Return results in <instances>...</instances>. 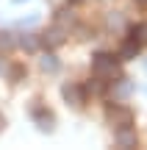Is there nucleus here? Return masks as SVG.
I'll list each match as a JSON object with an SVG mask.
<instances>
[{
    "mask_svg": "<svg viewBox=\"0 0 147 150\" xmlns=\"http://www.w3.org/2000/svg\"><path fill=\"white\" fill-rule=\"evenodd\" d=\"M117 67H120V56H111V53H94L92 56V72L100 75V78H114Z\"/></svg>",
    "mask_w": 147,
    "mask_h": 150,
    "instance_id": "f257e3e1",
    "label": "nucleus"
},
{
    "mask_svg": "<svg viewBox=\"0 0 147 150\" xmlns=\"http://www.w3.org/2000/svg\"><path fill=\"white\" fill-rule=\"evenodd\" d=\"M106 117H108L111 128H133V111L128 106H122V103H114V106H108V111H106Z\"/></svg>",
    "mask_w": 147,
    "mask_h": 150,
    "instance_id": "f03ea898",
    "label": "nucleus"
},
{
    "mask_svg": "<svg viewBox=\"0 0 147 150\" xmlns=\"http://www.w3.org/2000/svg\"><path fill=\"white\" fill-rule=\"evenodd\" d=\"M61 95H64V100L70 103L72 108H83L86 106V86H81V83H64L61 86Z\"/></svg>",
    "mask_w": 147,
    "mask_h": 150,
    "instance_id": "7ed1b4c3",
    "label": "nucleus"
},
{
    "mask_svg": "<svg viewBox=\"0 0 147 150\" xmlns=\"http://www.w3.org/2000/svg\"><path fill=\"white\" fill-rule=\"evenodd\" d=\"M31 117L36 120V128L42 131V134H53V128H56V117H53V111H47L44 106H31Z\"/></svg>",
    "mask_w": 147,
    "mask_h": 150,
    "instance_id": "20e7f679",
    "label": "nucleus"
},
{
    "mask_svg": "<svg viewBox=\"0 0 147 150\" xmlns=\"http://www.w3.org/2000/svg\"><path fill=\"white\" fill-rule=\"evenodd\" d=\"M64 33H67V28L53 25L50 31H44L42 36H39V45H44L47 50H53V47H58V45H64Z\"/></svg>",
    "mask_w": 147,
    "mask_h": 150,
    "instance_id": "39448f33",
    "label": "nucleus"
},
{
    "mask_svg": "<svg viewBox=\"0 0 147 150\" xmlns=\"http://www.w3.org/2000/svg\"><path fill=\"white\" fill-rule=\"evenodd\" d=\"M114 142L120 147H136L139 145V136H136L133 128H117L114 131Z\"/></svg>",
    "mask_w": 147,
    "mask_h": 150,
    "instance_id": "423d86ee",
    "label": "nucleus"
},
{
    "mask_svg": "<svg viewBox=\"0 0 147 150\" xmlns=\"http://www.w3.org/2000/svg\"><path fill=\"white\" fill-rule=\"evenodd\" d=\"M139 47H142V42H136L133 36H128V42L120 47V61H128V59H136L139 56Z\"/></svg>",
    "mask_w": 147,
    "mask_h": 150,
    "instance_id": "0eeeda50",
    "label": "nucleus"
},
{
    "mask_svg": "<svg viewBox=\"0 0 147 150\" xmlns=\"http://www.w3.org/2000/svg\"><path fill=\"white\" fill-rule=\"evenodd\" d=\"M17 47H22L25 53H36V50H39V36L22 33V36H17Z\"/></svg>",
    "mask_w": 147,
    "mask_h": 150,
    "instance_id": "6e6552de",
    "label": "nucleus"
},
{
    "mask_svg": "<svg viewBox=\"0 0 147 150\" xmlns=\"http://www.w3.org/2000/svg\"><path fill=\"white\" fill-rule=\"evenodd\" d=\"M78 22V17H75V11L67 6V8H58L56 11V25H61V28H67V25H75Z\"/></svg>",
    "mask_w": 147,
    "mask_h": 150,
    "instance_id": "1a4fd4ad",
    "label": "nucleus"
},
{
    "mask_svg": "<svg viewBox=\"0 0 147 150\" xmlns=\"http://www.w3.org/2000/svg\"><path fill=\"white\" fill-rule=\"evenodd\" d=\"M108 89H111V81L100 78V75H97V78H94L92 83L86 86V92H92V95H97V97H103V95H106V92H108Z\"/></svg>",
    "mask_w": 147,
    "mask_h": 150,
    "instance_id": "9d476101",
    "label": "nucleus"
},
{
    "mask_svg": "<svg viewBox=\"0 0 147 150\" xmlns=\"http://www.w3.org/2000/svg\"><path fill=\"white\" fill-rule=\"evenodd\" d=\"M39 67H42V72H58V59H56L53 53H44L42 59H39Z\"/></svg>",
    "mask_w": 147,
    "mask_h": 150,
    "instance_id": "9b49d317",
    "label": "nucleus"
},
{
    "mask_svg": "<svg viewBox=\"0 0 147 150\" xmlns=\"http://www.w3.org/2000/svg\"><path fill=\"white\" fill-rule=\"evenodd\" d=\"M28 75V70H25V64H11V70H8V78L14 81V83H20L22 78Z\"/></svg>",
    "mask_w": 147,
    "mask_h": 150,
    "instance_id": "f8f14e48",
    "label": "nucleus"
},
{
    "mask_svg": "<svg viewBox=\"0 0 147 150\" xmlns=\"http://www.w3.org/2000/svg\"><path fill=\"white\" fill-rule=\"evenodd\" d=\"M131 36L136 39V42H147V22H139V25L131 28Z\"/></svg>",
    "mask_w": 147,
    "mask_h": 150,
    "instance_id": "ddd939ff",
    "label": "nucleus"
},
{
    "mask_svg": "<svg viewBox=\"0 0 147 150\" xmlns=\"http://www.w3.org/2000/svg\"><path fill=\"white\" fill-rule=\"evenodd\" d=\"M14 45H17L14 33H8V31H0V50H11Z\"/></svg>",
    "mask_w": 147,
    "mask_h": 150,
    "instance_id": "4468645a",
    "label": "nucleus"
},
{
    "mask_svg": "<svg viewBox=\"0 0 147 150\" xmlns=\"http://www.w3.org/2000/svg\"><path fill=\"white\" fill-rule=\"evenodd\" d=\"M11 70V61H8V56H0V75H8Z\"/></svg>",
    "mask_w": 147,
    "mask_h": 150,
    "instance_id": "2eb2a0df",
    "label": "nucleus"
},
{
    "mask_svg": "<svg viewBox=\"0 0 147 150\" xmlns=\"http://www.w3.org/2000/svg\"><path fill=\"white\" fill-rule=\"evenodd\" d=\"M3 128H6V117L0 114V134H3Z\"/></svg>",
    "mask_w": 147,
    "mask_h": 150,
    "instance_id": "dca6fc26",
    "label": "nucleus"
},
{
    "mask_svg": "<svg viewBox=\"0 0 147 150\" xmlns=\"http://www.w3.org/2000/svg\"><path fill=\"white\" fill-rule=\"evenodd\" d=\"M136 3H139V6H147V0H136Z\"/></svg>",
    "mask_w": 147,
    "mask_h": 150,
    "instance_id": "f3484780",
    "label": "nucleus"
},
{
    "mask_svg": "<svg viewBox=\"0 0 147 150\" xmlns=\"http://www.w3.org/2000/svg\"><path fill=\"white\" fill-rule=\"evenodd\" d=\"M70 3H83V0H70Z\"/></svg>",
    "mask_w": 147,
    "mask_h": 150,
    "instance_id": "a211bd4d",
    "label": "nucleus"
},
{
    "mask_svg": "<svg viewBox=\"0 0 147 150\" xmlns=\"http://www.w3.org/2000/svg\"><path fill=\"white\" fill-rule=\"evenodd\" d=\"M14 3H22V0H14Z\"/></svg>",
    "mask_w": 147,
    "mask_h": 150,
    "instance_id": "6ab92c4d",
    "label": "nucleus"
}]
</instances>
